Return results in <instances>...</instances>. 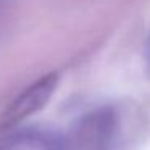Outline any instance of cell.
I'll use <instances>...</instances> for the list:
<instances>
[{"instance_id": "cell-1", "label": "cell", "mask_w": 150, "mask_h": 150, "mask_svg": "<svg viewBox=\"0 0 150 150\" xmlns=\"http://www.w3.org/2000/svg\"><path fill=\"white\" fill-rule=\"evenodd\" d=\"M120 134V118L113 107H97L76 121L68 139L69 150H113Z\"/></svg>"}, {"instance_id": "cell-2", "label": "cell", "mask_w": 150, "mask_h": 150, "mask_svg": "<svg viewBox=\"0 0 150 150\" xmlns=\"http://www.w3.org/2000/svg\"><path fill=\"white\" fill-rule=\"evenodd\" d=\"M57 86H58V74L55 73L45 74L33 82L29 87L20 92V95L5 110V113L2 115V126L5 129L16 127L31 115H36L39 110H42L52 98Z\"/></svg>"}, {"instance_id": "cell-3", "label": "cell", "mask_w": 150, "mask_h": 150, "mask_svg": "<svg viewBox=\"0 0 150 150\" xmlns=\"http://www.w3.org/2000/svg\"><path fill=\"white\" fill-rule=\"evenodd\" d=\"M0 150H69L68 139L47 127H16L0 137Z\"/></svg>"}, {"instance_id": "cell-4", "label": "cell", "mask_w": 150, "mask_h": 150, "mask_svg": "<svg viewBox=\"0 0 150 150\" xmlns=\"http://www.w3.org/2000/svg\"><path fill=\"white\" fill-rule=\"evenodd\" d=\"M145 55H147V63H149V66H150V37H149V40H147V49H145Z\"/></svg>"}]
</instances>
